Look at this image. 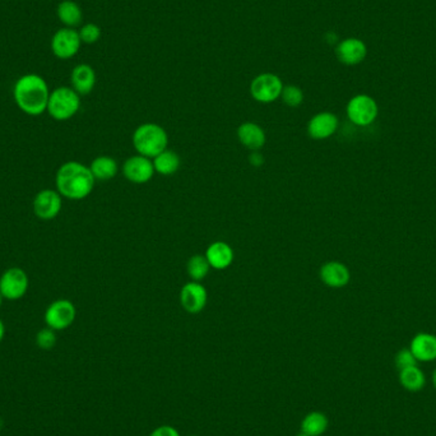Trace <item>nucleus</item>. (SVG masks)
Returning a JSON list of instances; mask_svg holds the SVG:
<instances>
[{
    "label": "nucleus",
    "instance_id": "nucleus-1",
    "mask_svg": "<svg viewBox=\"0 0 436 436\" xmlns=\"http://www.w3.org/2000/svg\"><path fill=\"white\" fill-rule=\"evenodd\" d=\"M50 90L41 75L28 73L17 79L13 87V99L19 110L29 116L47 112Z\"/></svg>",
    "mask_w": 436,
    "mask_h": 436
},
{
    "label": "nucleus",
    "instance_id": "nucleus-2",
    "mask_svg": "<svg viewBox=\"0 0 436 436\" xmlns=\"http://www.w3.org/2000/svg\"><path fill=\"white\" fill-rule=\"evenodd\" d=\"M96 179L90 167L77 161L65 162L57 168L55 175L56 190L63 198L82 201L92 193Z\"/></svg>",
    "mask_w": 436,
    "mask_h": 436
},
{
    "label": "nucleus",
    "instance_id": "nucleus-3",
    "mask_svg": "<svg viewBox=\"0 0 436 436\" xmlns=\"http://www.w3.org/2000/svg\"><path fill=\"white\" fill-rule=\"evenodd\" d=\"M166 130L153 123L140 125L133 134V146L140 156L155 158L167 149Z\"/></svg>",
    "mask_w": 436,
    "mask_h": 436
},
{
    "label": "nucleus",
    "instance_id": "nucleus-4",
    "mask_svg": "<svg viewBox=\"0 0 436 436\" xmlns=\"http://www.w3.org/2000/svg\"><path fill=\"white\" fill-rule=\"evenodd\" d=\"M81 109V96L72 87H57L50 92L47 112L54 120L72 119Z\"/></svg>",
    "mask_w": 436,
    "mask_h": 436
},
{
    "label": "nucleus",
    "instance_id": "nucleus-5",
    "mask_svg": "<svg viewBox=\"0 0 436 436\" xmlns=\"http://www.w3.org/2000/svg\"><path fill=\"white\" fill-rule=\"evenodd\" d=\"M28 287L29 279L27 273L18 267H12L0 277V294L5 300H21L27 294Z\"/></svg>",
    "mask_w": 436,
    "mask_h": 436
},
{
    "label": "nucleus",
    "instance_id": "nucleus-6",
    "mask_svg": "<svg viewBox=\"0 0 436 436\" xmlns=\"http://www.w3.org/2000/svg\"><path fill=\"white\" fill-rule=\"evenodd\" d=\"M77 309L75 304L66 298L53 301L45 311V323L54 331H64L75 323Z\"/></svg>",
    "mask_w": 436,
    "mask_h": 436
},
{
    "label": "nucleus",
    "instance_id": "nucleus-7",
    "mask_svg": "<svg viewBox=\"0 0 436 436\" xmlns=\"http://www.w3.org/2000/svg\"><path fill=\"white\" fill-rule=\"evenodd\" d=\"M283 90V84L279 75L263 73L257 75L251 84V93L255 101L270 103L279 100Z\"/></svg>",
    "mask_w": 436,
    "mask_h": 436
},
{
    "label": "nucleus",
    "instance_id": "nucleus-8",
    "mask_svg": "<svg viewBox=\"0 0 436 436\" xmlns=\"http://www.w3.org/2000/svg\"><path fill=\"white\" fill-rule=\"evenodd\" d=\"M82 45L78 31L75 28L63 27L57 29L50 41V47L54 56L60 60L75 57Z\"/></svg>",
    "mask_w": 436,
    "mask_h": 436
},
{
    "label": "nucleus",
    "instance_id": "nucleus-9",
    "mask_svg": "<svg viewBox=\"0 0 436 436\" xmlns=\"http://www.w3.org/2000/svg\"><path fill=\"white\" fill-rule=\"evenodd\" d=\"M347 116L355 125H370L378 116V105L375 100L366 94L355 96L347 105Z\"/></svg>",
    "mask_w": 436,
    "mask_h": 436
},
{
    "label": "nucleus",
    "instance_id": "nucleus-10",
    "mask_svg": "<svg viewBox=\"0 0 436 436\" xmlns=\"http://www.w3.org/2000/svg\"><path fill=\"white\" fill-rule=\"evenodd\" d=\"M63 207V196L57 190L44 189L34 198V214L38 220L51 221L56 218Z\"/></svg>",
    "mask_w": 436,
    "mask_h": 436
},
{
    "label": "nucleus",
    "instance_id": "nucleus-11",
    "mask_svg": "<svg viewBox=\"0 0 436 436\" xmlns=\"http://www.w3.org/2000/svg\"><path fill=\"white\" fill-rule=\"evenodd\" d=\"M123 174L127 180L134 184H144L149 181L153 174L155 167L151 158L144 156H131L123 165Z\"/></svg>",
    "mask_w": 436,
    "mask_h": 436
},
{
    "label": "nucleus",
    "instance_id": "nucleus-12",
    "mask_svg": "<svg viewBox=\"0 0 436 436\" xmlns=\"http://www.w3.org/2000/svg\"><path fill=\"white\" fill-rule=\"evenodd\" d=\"M180 301H181V307H184L186 313L198 314L207 305V301H208L207 290L201 282H195V281L188 282L181 288Z\"/></svg>",
    "mask_w": 436,
    "mask_h": 436
},
{
    "label": "nucleus",
    "instance_id": "nucleus-13",
    "mask_svg": "<svg viewBox=\"0 0 436 436\" xmlns=\"http://www.w3.org/2000/svg\"><path fill=\"white\" fill-rule=\"evenodd\" d=\"M338 118L332 112H319L307 124V134L316 140H328L338 129Z\"/></svg>",
    "mask_w": 436,
    "mask_h": 436
},
{
    "label": "nucleus",
    "instance_id": "nucleus-14",
    "mask_svg": "<svg viewBox=\"0 0 436 436\" xmlns=\"http://www.w3.org/2000/svg\"><path fill=\"white\" fill-rule=\"evenodd\" d=\"M320 279L329 287L341 288L348 285L351 273L341 261H328L320 268Z\"/></svg>",
    "mask_w": 436,
    "mask_h": 436
},
{
    "label": "nucleus",
    "instance_id": "nucleus-15",
    "mask_svg": "<svg viewBox=\"0 0 436 436\" xmlns=\"http://www.w3.org/2000/svg\"><path fill=\"white\" fill-rule=\"evenodd\" d=\"M335 54L338 60L344 64H359L366 56V45L359 38H346L338 44Z\"/></svg>",
    "mask_w": 436,
    "mask_h": 436
},
{
    "label": "nucleus",
    "instance_id": "nucleus-16",
    "mask_svg": "<svg viewBox=\"0 0 436 436\" xmlns=\"http://www.w3.org/2000/svg\"><path fill=\"white\" fill-rule=\"evenodd\" d=\"M238 138L245 149H251L253 152L263 149L267 140L266 133L261 129V127L251 121L244 123L239 127Z\"/></svg>",
    "mask_w": 436,
    "mask_h": 436
},
{
    "label": "nucleus",
    "instance_id": "nucleus-17",
    "mask_svg": "<svg viewBox=\"0 0 436 436\" xmlns=\"http://www.w3.org/2000/svg\"><path fill=\"white\" fill-rule=\"evenodd\" d=\"M72 88L79 96H86L91 93L96 84V73L92 66L88 64H78L73 68L70 75Z\"/></svg>",
    "mask_w": 436,
    "mask_h": 436
},
{
    "label": "nucleus",
    "instance_id": "nucleus-18",
    "mask_svg": "<svg viewBox=\"0 0 436 436\" xmlns=\"http://www.w3.org/2000/svg\"><path fill=\"white\" fill-rule=\"evenodd\" d=\"M409 350L418 361L430 362L436 360V335L418 333L413 337Z\"/></svg>",
    "mask_w": 436,
    "mask_h": 436
},
{
    "label": "nucleus",
    "instance_id": "nucleus-19",
    "mask_svg": "<svg viewBox=\"0 0 436 436\" xmlns=\"http://www.w3.org/2000/svg\"><path fill=\"white\" fill-rule=\"evenodd\" d=\"M205 258L211 268L222 270L229 268L233 261V251L225 242H216L208 246L205 251Z\"/></svg>",
    "mask_w": 436,
    "mask_h": 436
},
{
    "label": "nucleus",
    "instance_id": "nucleus-20",
    "mask_svg": "<svg viewBox=\"0 0 436 436\" xmlns=\"http://www.w3.org/2000/svg\"><path fill=\"white\" fill-rule=\"evenodd\" d=\"M56 16L65 27L68 28H75L79 26L82 18H84V13H82L81 7L73 0H63L62 3H59L57 10H56Z\"/></svg>",
    "mask_w": 436,
    "mask_h": 436
},
{
    "label": "nucleus",
    "instance_id": "nucleus-21",
    "mask_svg": "<svg viewBox=\"0 0 436 436\" xmlns=\"http://www.w3.org/2000/svg\"><path fill=\"white\" fill-rule=\"evenodd\" d=\"M118 162L110 156H99L93 159L90 166L93 177L100 181L114 179L118 174Z\"/></svg>",
    "mask_w": 436,
    "mask_h": 436
},
{
    "label": "nucleus",
    "instance_id": "nucleus-22",
    "mask_svg": "<svg viewBox=\"0 0 436 436\" xmlns=\"http://www.w3.org/2000/svg\"><path fill=\"white\" fill-rule=\"evenodd\" d=\"M329 426L328 418L323 412H310L301 422V431L307 436H320L324 434Z\"/></svg>",
    "mask_w": 436,
    "mask_h": 436
},
{
    "label": "nucleus",
    "instance_id": "nucleus-23",
    "mask_svg": "<svg viewBox=\"0 0 436 436\" xmlns=\"http://www.w3.org/2000/svg\"><path fill=\"white\" fill-rule=\"evenodd\" d=\"M153 167L155 171H157L161 175H172L175 174L180 167V157L177 152L165 149L156 157L153 158Z\"/></svg>",
    "mask_w": 436,
    "mask_h": 436
},
{
    "label": "nucleus",
    "instance_id": "nucleus-24",
    "mask_svg": "<svg viewBox=\"0 0 436 436\" xmlns=\"http://www.w3.org/2000/svg\"><path fill=\"white\" fill-rule=\"evenodd\" d=\"M399 381L406 389L411 390V392H418V390L422 389L426 384L425 374L418 368V365L400 370Z\"/></svg>",
    "mask_w": 436,
    "mask_h": 436
},
{
    "label": "nucleus",
    "instance_id": "nucleus-25",
    "mask_svg": "<svg viewBox=\"0 0 436 436\" xmlns=\"http://www.w3.org/2000/svg\"><path fill=\"white\" fill-rule=\"evenodd\" d=\"M209 270L211 266L205 255H193L186 264V272L189 277L195 282H201L202 279H205L209 273Z\"/></svg>",
    "mask_w": 436,
    "mask_h": 436
},
{
    "label": "nucleus",
    "instance_id": "nucleus-26",
    "mask_svg": "<svg viewBox=\"0 0 436 436\" xmlns=\"http://www.w3.org/2000/svg\"><path fill=\"white\" fill-rule=\"evenodd\" d=\"M281 97L285 105L290 107H298L304 101V93L296 86H283Z\"/></svg>",
    "mask_w": 436,
    "mask_h": 436
},
{
    "label": "nucleus",
    "instance_id": "nucleus-27",
    "mask_svg": "<svg viewBox=\"0 0 436 436\" xmlns=\"http://www.w3.org/2000/svg\"><path fill=\"white\" fill-rule=\"evenodd\" d=\"M78 34L84 44L91 45V44H96L101 38V28L94 23H87L81 27Z\"/></svg>",
    "mask_w": 436,
    "mask_h": 436
},
{
    "label": "nucleus",
    "instance_id": "nucleus-28",
    "mask_svg": "<svg viewBox=\"0 0 436 436\" xmlns=\"http://www.w3.org/2000/svg\"><path fill=\"white\" fill-rule=\"evenodd\" d=\"M36 344H38V348L45 350V351L54 348V346L56 344L55 331L49 328V326L41 329L36 334Z\"/></svg>",
    "mask_w": 436,
    "mask_h": 436
},
{
    "label": "nucleus",
    "instance_id": "nucleus-29",
    "mask_svg": "<svg viewBox=\"0 0 436 436\" xmlns=\"http://www.w3.org/2000/svg\"><path fill=\"white\" fill-rule=\"evenodd\" d=\"M396 365L399 370H403V369H407L411 366H416L418 360L409 348H403L396 356Z\"/></svg>",
    "mask_w": 436,
    "mask_h": 436
},
{
    "label": "nucleus",
    "instance_id": "nucleus-30",
    "mask_svg": "<svg viewBox=\"0 0 436 436\" xmlns=\"http://www.w3.org/2000/svg\"><path fill=\"white\" fill-rule=\"evenodd\" d=\"M149 436H180V434L175 427L162 425V426L156 427Z\"/></svg>",
    "mask_w": 436,
    "mask_h": 436
},
{
    "label": "nucleus",
    "instance_id": "nucleus-31",
    "mask_svg": "<svg viewBox=\"0 0 436 436\" xmlns=\"http://www.w3.org/2000/svg\"><path fill=\"white\" fill-rule=\"evenodd\" d=\"M249 162H251V165L254 167H259L263 165L264 158H263V156L260 155L258 151H255V152H253V155H251V158H249Z\"/></svg>",
    "mask_w": 436,
    "mask_h": 436
},
{
    "label": "nucleus",
    "instance_id": "nucleus-32",
    "mask_svg": "<svg viewBox=\"0 0 436 436\" xmlns=\"http://www.w3.org/2000/svg\"><path fill=\"white\" fill-rule=\"evenodd\" d=\"M4 335H5V325L3 323V320L0 319V342L3 341Z\"/></svg>",
    "mask_w": 436,
    "mask_h": 436
},
{
    "label": "nucleus",
    "instance_id": "nucleus-33",
    "mask_svg": "<svg viewBox=\"0 0 436 436\" xmlns=\"http://www.w3.org/2000/svg\"><path fill=\"white\" fill-rule=\"evenodd\" d=\"M433 383H434V387L436 388V369L434 374H433Z\"/></svg>",
    "mask_w": 436,
    "mask_h": 436
},
{
    "label": "nucleus",
    "instance_id": "nucleus-34",
    "mask_svg": "<svg viewBox=\"0 0 436 436\" xmlns=\"http://www.w3.org/2000/svg\"><path fill=\"white\" fill-rule=\"evenodd\" d=\"M3 301H4V297L1 296V294H0V307L3 305Z\"/></svg>",
    "mask_w": 436,
    "mask_h": 436
},
{
    "label": "nucleus",
    "instance_id": "nucleus-35",
    "mask_svg": "<svg viewBox=\"0 0 436 436\" xmlns=\"http://www.w3.org/2000/svg\"><path fill=\"white\" fill-rule=\"evenodd\" d=\"M1 426H3V421L0 420V428H1Z\"/></svg>",
    "mask_w": 436,
    "mask_h": 436
},
{
    "label": "nucleus",
    "instance_id": "nucleus-36",
    "mask_svg": "<svg viewBox=\"0 0 436 436\" xmlns=\"http://www.w3.org/2000/svg\"><path fill=\"white\" fill-rule=\"evenodd\" d=\"M296 436H307V435H304V434H301V435H296Z\"/></svg>",
    "mask_w": 436,
    "mask_h": 436
},
{
    "label": "nucleus",
    "instance_id": "nucleus-37",
    "mask_svg": "<svg viewBox=\"0 0 436 436\" xmlns=\"http://www.w3.org/2000/svg\"><path fill=\"white\" fill-rule=\"evenodd\" d=\"M192 436H194V435H192Z\"/></svg>",
    "mask_w": 436,
    "mask_h": 436
}]
</instances>
